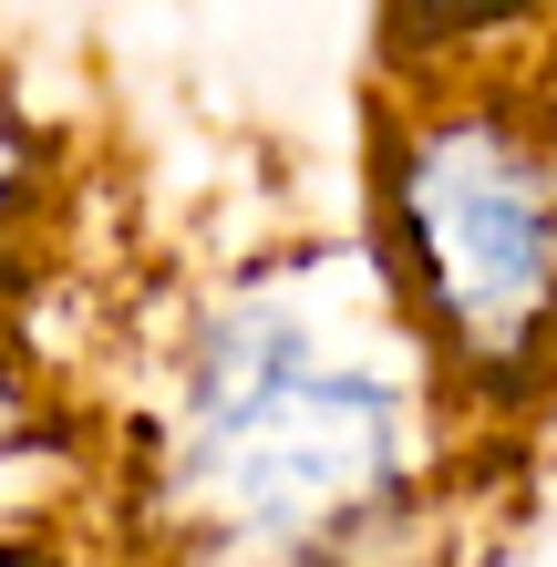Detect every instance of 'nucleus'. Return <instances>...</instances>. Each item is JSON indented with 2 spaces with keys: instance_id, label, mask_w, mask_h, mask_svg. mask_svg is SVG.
Instances as JSON below:
<instances>
[{
  "instance_id": "f257e3e1",
  "label": "nucleus",
  "mask_w": 557,
  "mask_h": 567,
  "mask_svg": "<svg viewBox=\"0 0 557 567\" xmlns=\"http://www.w3.org/2000/svg\"><path fill=\"white\" fill-rule=\"evenodd\" d=\"M475 413L372 227L279 238L166 299L114 433L124 567H434Z\"/></svg>"
},
{
  "instance_id": "f03ea898",
  "label": "nucleus",
  "mask_w": 557,
  "mask_h": 567,
  "mask_svg": "<svg viewBox=\"0 0 557 567\" xmlns=\"http://www.w3.org/2000/svg\"><path fill=\"white\" fill-rule=\"evenodd\" d=\"M362 227L475 433L557 403V73L434 42L372 104Z\"/></svg>"
},
{
  "instance_id": "7ed1b4c3",
  "label": "nucleus",
  "mask_w": 557,
  "mask_h": 567,
  "mask_svg": "<svg viewBox=\"0 0 557 567\" xmlns=\"http://www.w3.org/2000/svg\"><path fill=\"white\" fill-rule=\"evenodd\" d=\"M62 186H73V155H62V124L31 104V83L0 62V269L31 258L62 227Z\"/></svg>"
},
{
  "instance_id": "20e7f679",
  "label": "nucleus",
  "mask_w": 557,
  "mask_h": 567,
  "mask_svg": "<svg viewBox=\"0 0 557 567\" xmlns=\"http://www.w3.org/2000/svg\"><path fill=\"white\" fill-rule=\"evenodd\" d=\"M0 567H83V547L31 526V516H0Z\"/></svg>"
},
{
  "instance_id": "39448f33",
  "label": "nucleus",
  "mask_w": 557,
  "mask_h": 567,
  "mask_svg": "<svg viewBox=\"0 0 557 567\" xmlns=\"http://www.w3.org/2000/svg\"><path fill=\"white\" fill-rule=\"evenodd\" d=\"M423 11L444 21V42H485V21H496V11H516V0H423Z\"/></svg>"
}]
</instances>
